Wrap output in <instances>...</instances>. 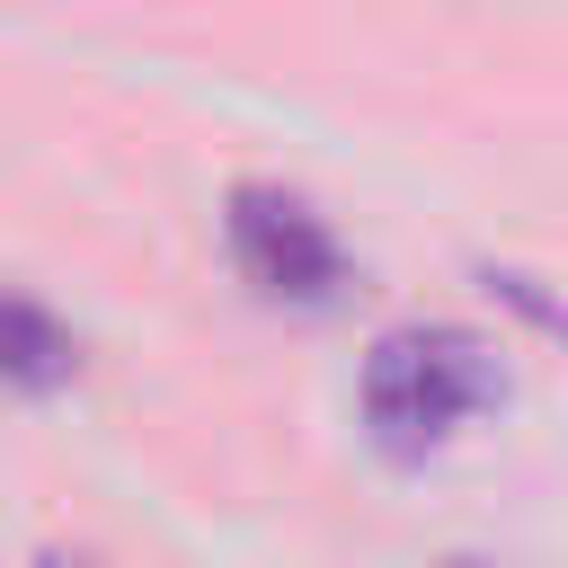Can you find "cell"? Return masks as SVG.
Wrapping results in <instances>:
<instances>
[{
	"instance_id": "1",
	"label": "cell",
	"mask_w": 568,
	"mask_h": 568,
	"mask_svg": "<svg viewBox=\"0 0 568 568\" xmlns=\"http://www.w3.org/2000/svg\"><path fill=\"white\" fill-rule=\"evenodd\" d=\"M364 426L390 444V453H435L453 444L470 417H488L506 399V373H497V346L479 328H453V320H408L390 337H373L364 355Z\"/></svg>"
},
{
	"instance_id": "2",
	"label": "cell",
	"mask_w": 568,
	"mask_h": 568,
	"mask_svg": "<svg viewBox=\"0 0 568 568\" xmlns=\"http://www.w3.org/2000/svg\"><path fill=\"white\" fill-rule=\"evenodd\" d=\"M222 240H231V266L248 275V293H266V302L320 311V302L346 293V248H337V231H328L302 195H284V186H231Z\"/></svg>"
},
{
	"instance_id": "3",
	"label": "cell",
	"mask_w": 568,
	"mask_h": 568,
	"mask_svg": "<svg viewBox=\"0 0 568 568\" xmlns=\"http://www.w3.org/2000/svg\"><path fill=\"white\" fill-rule=\"evenodd\" d=\"M80 373V337L27 302V293H0V390H27V399H53L62 382Z\"/></svg>"
},
{
	"instance_id": "4",
	"label": "cell",
	"mask_w": 568,
	"mask_h": 568,
	"mask_svg": "<svg viewBox=\"0 0 568 568\" xmlns=\"http://www.w3.org/2000/svg\"><path fill=\"white\" fill-rule=\"evenodd\" d=\"M36 568H98V559H62V550H53V559H36Z\"/></svg>"
},
{
	"instance_id": "5",
	"label": "cell",
	"mask_w": 568,
	"mask_h": 568,
	"mask_svg": "<svg viewBox=\"0 0 568 568\" xmlns=\"http://www.w3.org/2000/svg\"><path fill=\"white\" fill-rule=\"evenodd\" d=\"M444 568H479V559H444Z\"/></svg>"
}]
</instances>
